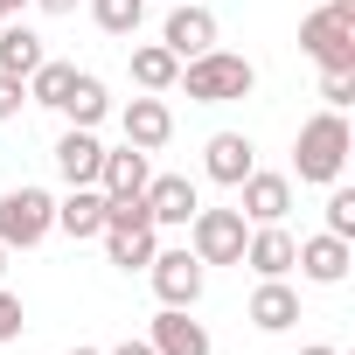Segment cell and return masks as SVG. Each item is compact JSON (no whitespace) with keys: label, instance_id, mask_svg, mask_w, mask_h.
<instances>
[{"label":"cell","instance_id":"6da1fadb","mask_svg":"<svg viewBox=\"0 0 355 355\" xmlns=\"http://www.w3.org/2000/svg\"><path fill=\"white\" fill-rule=\"evenodd\" d=\"M160 223L146 216V196H105V251H112V265L119 272H139V265H153V251H160V237H153Z\"/></svg>","mask_w":355,"mask_h":355},{"label":"cell","instance_id":"4316f807","mask_svg":"<svg viewBox=\"0 0 355 355\" xmlns=\"http://www.w3.org/2000/svg\"><path fill=\"white\" fill-rule=\"evenodd\" d=\"M21 105H28V84H21V77H8V70H0V125H8V119H15Z\"/></svg>","mask_w":355,"mask_h":355},{"label":"cell","instance_id":"8fae6325","mask_svg":"<svg viewBox=\"0 0 355 355\" xmlns=\"http://www.w3.org/2000/svg\"><path fill=\"white\" fill-rule=\"evenodd\" d=\"M98 167H105V146L91 139V125H70L56 139V174H63L70 189H98Z\"/></svg>","mask_w":355,"mask_h":355},{"label":"cell","instance_id":"603a6c76","mask_svg":"<svg viewBox=\"0 0 355 355\" xmlns=\"http://www.w3.org/2000/svg\"><path fill=\"white\" fill-rule=\"evenodd\" d=\"M70 77H77V70H70V63H49V56H42V63H35V70H28V98H35V105H49V112H56V105H63V91H70Z\"/></svg>","mask_w":355,"mask_h":355},{"label":"cell","instance_id":"5b68a950","mask_svg":"<svg viewBox=\"0 0 355 355\" xmlns=\"http://www.w3.org/2000/svg\"><path fill=\"white\" fill-rule=\"evenodd\" d=\"M300 49L320 70H355V15L348 8H313L300 21Z\"/></svg>","mask_w":355,"mask_h":355},{"label":"cell","instance_id":"8992f818","mask_svg":"<svg viewBox=\"0 0 355 355\" xmlns=\"http://www.w3.org/2000/svg\"><path fill=\"white\" fill-rule=\"evenodd\" d=\"M244 209H196L189 216V251L202 265H244Z\"/></svg>","mask_w":355,"mask_h":355},{"label":"cell","instance_id":"ba28073f","mask_svg":"<svg viewBox=\"0 0 355 355\" xmlns=\"http://www.w3.org/2000/svg\"><path fill=\"white\" fill-rule=\"evenodd\" d=\"M139 196H146V216H153V223H167V230H189V216L202 209V196H196L189 174H153Z\"/></svg>","mask_w":355,"mask_h":355},{"label":"cell","instance_id":"f546056e","mask_svg":"<svg viewBox=\"0 0 355 355\" xmlns=\"http://www.w3.org/2000/svg\"><path fill=\"white\" fill-rule=\"evenodd\" d=\"M35 8H49V15H70V8H77V0H35Z\"/></svg>","mask_w":355,"mask_h":355},{"label":"cell","instance_id":"3957f363","mask_svg":"<svg viewBox=\"0 0 355 355\" xmlns=\"http://www.w3.org/2000/svg\"><path fill=\"white\" fill-rule=\"evenodd\" d=\"M174 84H189L196 105H230V98H251L258 70H251L244 56H230V49H202V56L182 63V77H174Z\"/></svg>","mask_w":355,"mask_h":355},{"label":"cell","instance_id":"d590c367","mask_svg":"<svg viewBox=\"0 0 355 355\" xmlns=\"http://www.w3.org/2000/svg\"><path fill=\"white\" fill-rule=\"evenodd\" d=\"M0 21H8V15H0Z\"/></svg>","mask_w":355,"mask_h":355},{"label":"cell","instance_id":"e575fe53","mask_svg":"<svg viewBox=\"0 0 355 355\" xmlns=\"http://www.w3.org/2000/svg\"><path fill=\"white\" fill-rule=\"evenodd\" d=\"M0 272H8V244H0Z\"/></svg>","mask_w":355,"mask_h":355},{"label":"cell","instance_id":"277c9868","mask_svg":"<svg viewBox=\"0 0 355 355\" xmlns=\"http://www.w3.org/2000/svg\"><path fill=\"white\" fill-rule=\"evenodd\" d=\"M56 230V196L49 189H8L0 196V244L8 251H28Z\"/></svg>","mask_w":355,"mask_h":355},{"label":"cell","instance_id":"7a4b0ae2","mask_svg":"<svg viewBox=\"0 0 355 355\" xmlns=\"http://www.w3.org/2000/svg\"><path fill=\"white\" fill-rule=\"evenodd\" d=\"M348 119L341 112H320V119H306L300 125V139H293V174L300 182H341V167H348Z\"/></svg>","mask_w":355,"mask_h":355},{"label":"cell","instance_id":"5bb4252c","mask_svg":"<svg viewBox=\"0 0 355 355\" xmlns=\"http://www.w3.org/2000/svg\"><path fill=\"white\" fill-rule=\"evenodd\" d=\"M293 265H300L313 286H341L355 258H348V237H327V230H320V237H306V244L293 251Z\"/></svg>","mask_w":355,"mask_h":355},{"label":"cell","instance_id":"f1b7e54d","mask_svg":"<svg viewBox=\"0 0 355 355\" xmlns=\"http://www.w3.org/2000/svg\"><path fill=\"white\" fill-rule=\"evenodd\" d=\"M112 355H153V341H119Z\"/></svg>","mask_w":355,"mask_h":355},{"label":"cell","instance_id":"7c38bea8","mask_svg":"<svg viewBox=\"0 0 355 355\" xmlns=\"http://www.w3.org/2000/svg\"><path fill=\"white\" fill-rule=\"evenodd\" d=\"M119 125H125V146H139V153H153V146H167L174 139V112L146 91V98H132L125 112H119Z\"/></svg>","mask_w":355,"mask_h":355},{"label":"cell","instance_id":"d6a6232c","mask_svg":"<svg viewBox=\"0 0 355 355\" xmlns=\"http://www.w3.org/2000/svg\"><path fill=\"white\" fill-rule=\"evenodd\" d=\"M327 8H348V15H355V0H327Z\"/></svg>","mask_w":355,"mask_h":355},{"label":"cell","instance_id":"cb8c5ba5","mask_svg":"<svg viewBox=\"0 0 355 355\" xmlns=\"http://www.w3.org/2000/svg\"><path fill=\"white\" fill-rule=\"evenodd\" d=\"M139 15H146V0H91V21H98L105 35H132Z\"/></svg>","mask_w":355,"mask_h":355},{"label":"cell","instance_id":"e0dca14e","mask_svg":"<svg viewBox=\"0 0 355 355\" xmlns=\"http://www.w3.org/2000/svg\"><path fill=\"white\" fill-rule=\"evenodd\" d=\"M56 230L77 237V244L98 237V230H105V189H70V196L56 202Z\"/></svg>","mask_w":355,"mask_h":355},{"label":"cell","instance_id":"ac0fdd59","mask_svg":"<svg viewBox=\"0 0 355 355\" xmlns=\"http://www.w3.org/2000/svg\"><path fill=\"white\" fill-rule=\"evenodd\" d=\"M300 320V293L286 286V279H265L258 293H251V327H265V334H286Z\"/></svg>","mask_w":355,"mask_h":355},{"label":"cell","instance_id":"d4e9b609","mask_svg":"<svg viewBox=\"0 0 355 355\" xmlns=\"http://www.w3.org/2000/svg\"><path fill=\"white\" fill-rule=\"evenodd\" d=\"M320 98H327V112H348L355 105V70H320Z\"/></svg>","mask_w":355,"mask_h":355},{"label":"cell","instance_id":"9c48e42d","mask_svg":"<svg viewBox=\"0 0 355 355\" xmlns=\"http://www.w3.org/2000/svg\"><path fill=\"white\" fill-rule=\"evenodd\" d=\"M160 42L174 49V56H202V49H216V15L209 8H196V0H174V15H167V28H160Z\"/></svg>","mask_w":355,"mask_h":355},{"label":"cell","instance_id":"1f68e13d","mask_svg":"<svg viewBox=\"0 0 355 355\" xmlns=\"http://www.w3.org/2000/svg\"><path fill=\"white\" fill-rule=\"evenodd\" d=\"M15 8H28V0H0V15H15Z\"/></svg>","mask_w":355,"mask_h":355},{"label":"cell","instance_id":"4dcf8cb0","mask_svg":"<svg viewBox=\"0 0 355 355\" xmlns=\"http://www.w3.org/2000/svg\"><path fill=\"white\" fill-rule=\"evenodd\" d=\"M300 355H341V348H327V341H306V348H300Z\"/></svg>","mask_w":355,"mask_h":355},{"label":"cell","instance_id":"4fadbf2b","mask_svg":"<svg viewBox=\"0 0 355 355\" xmlns=\"http://www.w3.org/2000/svg\"><path fill=\"white\" fill-rule=\"evenodd\" d=\"M237 189H244V216H251V223H286V209H293V174H258V167H251Z\"/></svg>","mask_w":355,"mask_h":355},{"label":"cell","instance_id":"484cf974","mask_svg":"<svg viewBox=\"0 0 355 355\" xmlns=\"http://www.w3.org/2000/svg\"><path fill=\"white\" fill-rule=\"evenodd\" d=\"M327 237H355V189L327 196Z\"/></svg>","mask_w":355,"mask_h":355},{"label":"cell","instance_id":"7402d4cb","mask_svg":"<svg viewBox=\"0 0 355 355\" xmlns=\"http://www.w3.org/2000/svg\"><path fill=\"white\" fill-rule=\"evenodd\" d=\"M35 63H42V35H35V28H8V21H0V70L28 84Z\"/></svg>","mask_w":355,"mask_h":355},{"label":"cell","instance_id":"2e32d148","mask_svg":"<svg viewBox=\"0 0 355 355\" xmlns=\"http://www.w3.org/2000/svg\"><path fill=\"white\" fill-rule=\"evenodd\" d=\"M293 251H300V244H293L279 223H258V230L244 237V265H251L258 279H286V272H293Z\"/></svg>","mask_w":355,"mask_h":355},{"label":"cell","instance_id":"ffe728a7","mask_svg":"<svg viewBox=\"0 0 355 355\" xmlns=\"http://www.w3.org/2000/svg\"><path fill=\"white\" fill-rule=\"evenodd\" d=\"M146 182H153V167H146V153H139V146L105 153V167H98V189H105V196H139Z\"/></svg>","mask_w":355,"mask_h":355},{"label":"cell","instance_id":"83f0119b","mask_svg":"<svg viewBox=\"0 0 355 355\" xmlns=\"http://www.w3.org/2000/svg\"><path fill=\"white\" fill-rule=\"evenodd\" d=\"M15 334H21V300L0 286V341H15Z\"/></svg>","mask_w":355,"mask_h":355},{"label":"cell","instance_id":"30bf717a","mask_svg":"<svg viewBox=\"0 0 355 355\" xmlns=\"http://www.w3.org/2000/svg\"><path fill=\"white\" fill-rule=\"evenodd\" d=\"M146 341H153V355H209V327L189 320V306H160Z\"/></svg>","mask_w":355,"mask_h":355},{"label":"cell","instance_id":"836d02e7","mask_svg":"<svg viewBox=\"0 0 355 355\" xmlns=\"http://www.w3.org/2000/svg\"><path fill=\"white\" fill-rule=\"evenodd\" d=\"M70 355H105V348H70Z\"/></svg>","mask_w":355,"mask_h":355},{"label":"cell","instance_id":"44dd1931","mask_svg":"<svg viewBox=\"0 0 355 355\" xmlns=\"http://www.w3.org/2000/svg\"><path fill=\"white\" fill-rule=\"evenodd\" d=\"M56 112H63V119H70V125H98V119H105V112H112V98H105V84H98V77H84V70H77V77H70V91H63V105H56Z\"/></svg>","mask_w":355,"mask_h":355},{"label":"cell","instance_id":"52a82bcc","mask_svg":"<svg viewBox=\"0 0 355 355\" xmlns=\"http://www.w3.org/2000/svg\"><path fill=\"white\" fill-rule=\"evenodd\" d=\"M153 293H160V306H196L202 300V258L196 251H153Z\"/></svg>","mask_w":355,"mask_h":355},{"label":"cell","instance_id":"9a60e30c","mask_svg":"<svg viewBox=\"0 0 355 355\" xmlns=\"http://www.w3.org/2000/svg\"><path fill=\"white\" fill-rule=\"evenodd\" d=\"M251 167H258V153H251L244 132H216V139L202 146V174H209V182H223V189H237Z\"/></svg>","mask_w":355,"mask_h":355},{"label":"cell","instance_id":"d6986e66","mask_svg":"<svg viewBox=\"0 0 355 355\" xmlns=\"http://www.w3.org/2000/svg\"><path fill=\"white\" fill-rule=\"evenodd\" d=\"M174 77H182V56H174L167 42H139V49H132V84H139V91L160 98V91H174Z\"/></svg>","mask_w":355,"mask_h":355}]
</instances>
